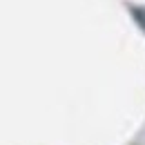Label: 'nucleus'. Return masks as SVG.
I'll use <instances>...</instances> for the list:
<instances>
[{
  "label": "nucleus",
  "instance_id": "nucleus-1",
  "mask_svg": "<svg viewBox=\"0 0 145 145\" xmlns=\"http://www.w3.org/2000/svg\"><path fill=\"white\" fill-rule=\"evenodd\" d=\"M129 11H132L134 20L138 22V27L145 29V7H129Z\"/></svg>",
  "mask_w": 145,
  "mask_h": 145
}]
</instances>
